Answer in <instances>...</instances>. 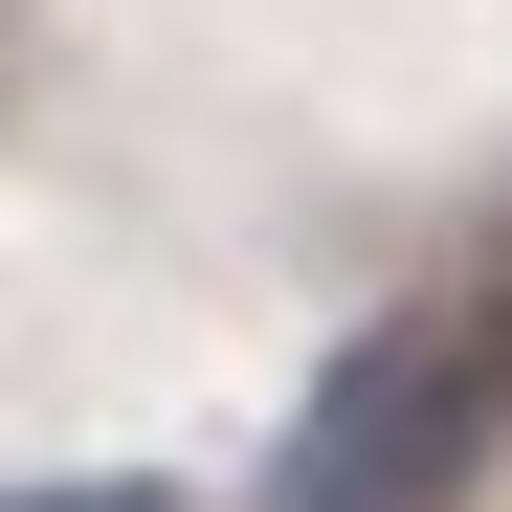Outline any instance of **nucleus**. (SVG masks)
<instances>
[{
  "instance_id": "obj_1",
  "label": "nucleus",
  "mask_w": 512,
  "mask_h": 512,
  "mask_svg": "<svg viewBox=\"0 0 512 512\" xmlns=\"http://www.w3.org/2000/svg\"><path fill=\"white\" fill-rule=\"evenodd\" d=\"M468 468H490V357H468V312H401V334H357L334 401L290 423L268 512H468Z\"/></svg>"
},
{
  "instance_id": "obj_2",
  "label": "nucleus",
  "mask_w": 512,
  "mask_h": 512,
  "mask_svg": "<svg viewBox=\"0 0 512 512\" xmlns=\"http://www.w3.org/2000/svg\"><path fill=\"white\" fill-rule=\"evenodd\" d=\"M0 512H156V490H0Z\"/></svg>"
}]
</instances>
